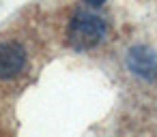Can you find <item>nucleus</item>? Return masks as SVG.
I'll list each match as a JSON object with an SVG mask.
<instances>
[{
  "instance_id": "nucleus-2",
  "label": "nucleus",
  "mask_w": 157,
  "mask_h": 137,
  "mask_svg": "<svg viewBox=\"0 0 157 137\" xmlns=\"http://www.w3.org/2000/svg\"><path fill=\"white\" fill-rule=\"evenodd\" d=\"M24 62H26V54L17 43L13 41L0 43V77L2 79L15 77L24 69Z\"/></svg>"
},
{
  "instance_id": "nucleus-1",
  "label": "nucleus",
  "mask_w": 157,
  "mask_h": 137,
  "mask_svg": "<svg viewBox=\"0 0 157 137\" xmlns=\"http://www.w3.org/2000/svg\"><path fill=\"white\" fill-rule=\"evenodd\" d=\"M105 32V24L95 13H78L69 24V43L78 49L93 47L101 41Z\"/></svg>"
}]
</instances>
